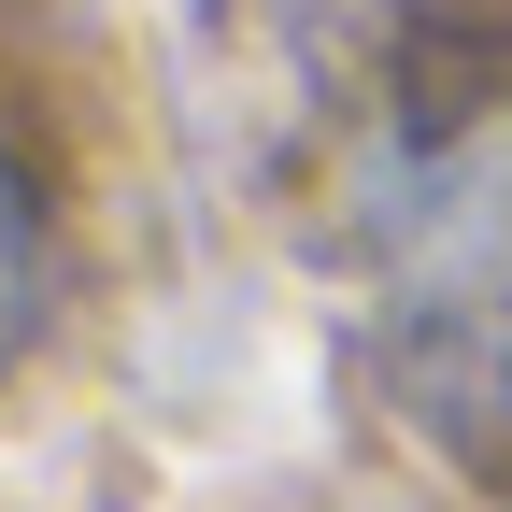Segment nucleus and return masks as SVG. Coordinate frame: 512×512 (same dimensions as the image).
Wrapping results in <instances>:
<instances>
[{
    "instance_id": "nucleus-1",
    "label": "nucleus",
    "mask_w": 512,
    "mask_h": 512,
    "mask_svg": "<svg viewBox=\"0 0 512 512\" xmlns=\"http://www.w3.org/2000/svg\"><path fill=\"white\" fill-rule=\"evenodd\" d=\"M384 399H399V427L427 441L456 484L512 498V271H456V285H427L384 313Z\"/></svg>"
},
{
    "instance_id": "nucleus-2",
    "label": "nucleus",
    "mask_w": 512,
    "mask_h": 512,
    "mask_svg": "<svg viewBox=\"0 0 512 512\" xmlns=\"http://www.w3.org/2000/svg\"><path fill=\"white\" fill-rule=\"evenodd\" d=\"M43 299H57V256H43V200H29V171L0 157V356H29V342H43Z\"/></svg>"
}]
</instances>
